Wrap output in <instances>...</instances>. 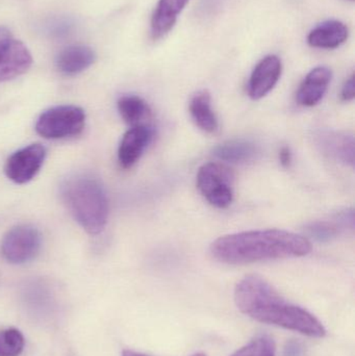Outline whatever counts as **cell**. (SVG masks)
<instances>
[{"label": "cell", "instance_id": "obj_1", "mask_svg": "<svg viewBox=\"0 0 355 356\" xmlns=\"http://www.w3.org/2000/svg\"><path fill=\"white\" fill-rule=\"evenodd\" d=\"M236 305L241 313L261 323L277 326L310 338H323L327 330L320 320L283 298L266 280L248 275L235 289Z\"/></svg>", "mask_w": 355, "mask_h": 356}, {"label": "cell", "instance_id": "obj_2", "mask_svg": "<svg viewBox=\"0 0 355 356\" xmlns=\"http://www.w3.org/2000/svg\"><path fill=\"white\" fill-rule=\"evenodd\" d=\"M311 251L312 244L306 236L281 229L229 234L217 238L210 246L213 257L229 265L306 257Z\"/></svg>", "mask_w": 355, "mask_h": 356}, {"label": "cell", "instance_id": "obj_3", "mask_svg": "<svg viewBox=\"0 0 355 356\" xmlns=\"http://www.w3.org/2000/svg\"><path fill=\"white\" fill-rule=\"evenodd\" d=\"M60 194L77 223L91 236L104 232L108 219V199L101 182L91 175L79 173L64 180Z\"/></svg>", "mask_w": 355, "mask_h": 356}, {"label": "cell", "instance_id": "obj_4", "mask_svg": "<svg viewBox=\"0 0 355 356\" xmlns=\"http://www.w3.org/2000/svg\"><path fill=\"white\" fill-rule=\"evenodd\" d=\"M85 113L76 106H58L48 108L40 115L35 131L44 139L63 140L83 133Z\"/></svg>", "mask_w": 355, "mask_h": 356}, {"label": "cell", "instance_id": "obj_5", "mask_svg": "<svg viewBox=\"0 0 355 356\" xmlns=\"http://www.w3.org/2000/svg\"><path fill=\"white\" fill-rule=\"evenodd\" d=\"M233 175L220 163H208L198 171L197 188L214 207L226 209L233 202Z\"/></svg>", "mask_w": 355, "mask_h": 356}, {"label": "cell", "instance_id": "obj_6", "mask_svg": "<svg viewBox=\"0 0 355 356\" xmlns=\"http://www.w3.org/2000/svg\"><path fill=\"white\" fill-rule=\"evenodd\" d=\"M42 238L38 228L20 224L10 228L1 241V254L6 261L22 265L33 261L41 250Z\"/></svg>", "mask_w": 355, "mask_h": 356}, {"label": "cell", "instance_id": "obj_7", "mask_svg": "<svg viewBox=\"0 0 355 356\" xmlns=\"http://www.w3.org/2000/svg\"><path fill=\"white\" fill-rule=\"evenodd\" d=\"M33 64L26 46L15 39L10 29L0 26V83L24 74Z\"/></svg>", "mask_w": 355, "mask_h": 356}, {"label": "cell", "instance_id": "obj_8", "mask_svg": "<svg viewBox=\"0 0 355 356\" xmlns=\"http://www.w3.org/2000/svg\"><path fill=\"white\" fill-rule=\"evenodd\" d=\"M46 148L41 144H31L21 148L6 160L4 172L8 179L24 184L37 177L45 162Z\"/></svg>", "mask_w": 355, "mask_h": 356}, {"label": "cell", "instance_id": "obj_9", "mask_svg": "<svg viewBox=\"0 0 355 356\" xmlns=\"http://www.w3.org/2000/svg\"><path fill=\"white\" fill-rule=\"evenodd\" d=\"M283 65L276 56L263 58L252 72L248 85V93L254 100L262 99L270 93L281 79Z\"/></svg>", "mask_w": 355, "mask_h": 356}, {"label": "cell", "instance_id": "obj_10", "mask_svg": "<svg viewBox=\"0 0 355 356\" xmlns=\"http://www.w3.org/2000/svg\"><path fill=\"white\" fill-rule=\"evenodd\" d=\"M154 137V131L147 125L131 127L121 140L118 160L121 167L129 169L140 160Z\"/></svg>", "mask_w": 355, "mask_h": 356}, {"label": "cell", "instance_id": "obj_11", "mask_svg": "<svg viewBox=\"0 0 355 356\" xmlns=\"http://www.w3.org/2000/svg\"><path fill=\"white\" fill-rule=\"evenodd\" d=\"M315 142L321 152L339 162L354 167V138L333 131H321L315 135Z\"/></svg>", "mask_w": 355, "mask_h": 356}, {"label": "cell", "instance_id": "obj_12", "mask_svg": "<svg viewBox=\"0 0 355 356\" xmlns=\"http://www.w3.org/2000/svg\"><path fill=\"white\" fill-rule=\"evenodd\" d=\"M331 81V71L327 67H317L313 69L298 89L297 99L300 106H317L324 97Z\"/></svg>", "mask_w": 355, "mask_h": 356}, {"label": "cell", "instance_id": "obj_13", "mask_svg": "<svg viewBox=\"0 0 355 356\" xmlns=\"http://www.w3.org/2000/svg\"><path fill=\"white\" fill-rule=\"evenodd\" d=\"M308 234L319 241V242H329L354 230V209L342 211L333 216L331 219L321 220V221L313 222L306 228Z\"/></svg>", "mask_w": 355, "mask_h": 356}, {"label": "cell", "instance_id": "obj_14", "mask_svg": "<svg viewBox=\"0 0 355 356\" xmlns=\"http://www.w3.org/2000/svg\"><path fill=\"white\" fill-rule=\"evenodd\" d=\"M96 54L85 45H72L65 48L56 56V66L65 75H76L83 72L95 63Z\"/></svg>", "mask_w": 355, "mask_h": 356}, {"label": "cell", "instance_id": "obj_15", "mask_svg": "<svg viewBox=\"0 0 355 356\" xmlns=\"http://www.w3.org/2000/svg\"><path fill=\"white\" fill-rule=\"evenodd\" d=\"M348 35L349 29L341 21H325L308 33V43L315 48L335 49L345 43Z\"/></svg>", "mask_w": 355, "mask_h": 356}, {"label": "cell", "instance_id": "obj_16", "mask_svg": "<svg viewBox=\"0 0 355 356\" xmlns=\"http://www.w3.org/2000/svg\"><path fill=\"white\" fill-rule=\"evenodd\" d=\"M190 0H160L151 19V35L154 40L166 35L176 23L181 10Z\"/></svg>", "mask_w": 355, "mask_h": 356}, {"label": "cell", "instance_id": "obj_17", "mask_svg": "<svg viewBox=\"0 0 355 356\" xmlns=\"http://www.w3.org/2000/svg\"><path fill=\"white\" fill-rule=\"evenodd\" d=\"M190 114L201 131L213 134L218 129V119L212 108V98L208 91H199L190 102Z\"/></svg>", "mask_w": 355, "mask_h": 356}, {"label": "cell", "instance_id": "obj_18", "mask_svg": "<svg viewBox=\"0 0 355 356\" xmlns=\"http://www.w3.org/2000/svg\"><path fill=\"white\" fill-rule=\"evenodd\" d=\"M214 154L224 162L239 164L254 161L258 154V148L252 142L231 140L217 146L214 149Z\"/></svg>", "mask_w": 355, "mask_h": 356}, {"label": "cell", "instance_id": "obj_19", "mask_svg": "<svg viewBox=\"0 0 355 356\" xmlns=\"http://www.w3.org/2000/svg\"><path fill=\"white\" fill-rule=\"evenodd\" d=\"M118 111L123 120L133 127L146 125L144 121L151 114L147 102L135 95L122 96L118 100Z\"/></svg>", "mask_w": 355, "mask_h": 356}, {"label": "cell", "instance_id": "obj_20", "mask_svg": "<svg viewBox=\"0 0 355 356\" xmlns=\"http://www.w3.org/2000/svg\"><path fill=\"white\" fill-rule=\"evenodd\" d=\"M24 345V337L16 328L0 332V356H20Z\"/></svg>", "mask_w": 355, "mask_h": 356}, {"label": "cell", "instance_id": "obj_21", "mask_svg": "<svg viewBox=\"0 0 355 356\" xmlns=\"http://www.w3.org/2000/svg\"><path fill=\"white\" fill-rule=\"evenodd\" d=\"M276 345L269 336L256 337L231 356H275Z\"/></svg>", "mask_w": 355, "mask_h": 356}, {"label": "cell", "instance_id": "obj_22", "mask_svg": "<svg viewBox=\"0 0 355 356\" xmlns=\"http://www.w3.org/2000/svg\"><path fill=\"white\" fill-rule=\"evenodd\" d=\"M341 96L344 102H352V100H354L355 96L354 74H352L350 79L346 81L343 89H342Z\"/></svg>", "mask_w": 355, "mask_h": 356}, {"label": "cell", "instance_id": "obj_23", "mask_svg": "<svg viewBox=\"0 0 355 356\" xmlns=\"http://www.w3.org/2000/svg\"><path fill=\"white\" fill-rule=\"evenodd\" d=\"M279 161L281 166L288 168L292 163V152L289 147H283L279 152Z\"/></svg>", "mask_w": 355, "mask_h": 356}, {"label": "cell", "instance_id": "obj_24", "mask_svg": "<svg viewBox=\"0 0 355 356\" xmlns=\"http://www.w3.org/2000/svg\"><path fill=\"white\" fill-rule=\"evenodd\" d=\"M302 348L297 343H290L285 349V356H302Z\"/></svg>", "mask_w": 355, "mask_h": 356}, {"label": "cell", "instance_id": "obj_25", "mask_svg": "<svg viewBox=\"0 0 355 356\" xmlns=\"http://www.w3.org/2000/svg\"><path fill=\"white\" fill-rule=\"evenodd\" d=\"M122 356H149L144 355V353H137V351L133 350H124L123 351Z\"/></svg>", "mask_w": 355, "mask_h": 356}, {"label": "cell", "instance_id": "obj_26", "mask_svg": "<svg viewBox=\"0 0 355 356\" xmlns=\"http://www.w3.org/2000/svg\"><path fill=\"white\" fill-rule=\"evenodd\" d=\"M192 356H206V355H204V353H196V355H192Z\"/></svg>", "mask_w": 355, "mask_h": 356}, {"label": "cell", "instance_id": "obj_27", "mask_svg": "<svg viewBox=\"0 0 355 356\" xmlns=\"http://www.w3.org/2000/svg\"><path fill=\"white\" fill-rule=\"evenodd\" d=\"M349 1H354V0H349Z\"/></svg>", "mask_w": 355, "mask_h": 356}]
</instances>
